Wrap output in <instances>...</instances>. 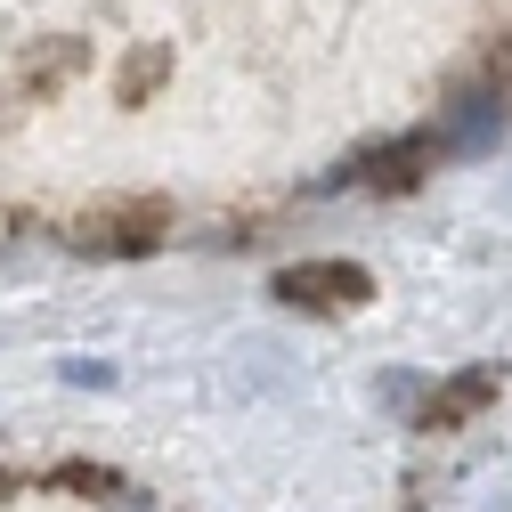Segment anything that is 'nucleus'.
I'll use <instances>...</instances> for the list:
<instances>
[{
	"mask_svg": "<svg viewBox=\"0 0 512 512\" xmlns=\"http://www.w3.org/2000/svg\"><path fill=\"white\" fill-rule=\"evenodd\" d=\"M269 293L293 301V309H350V301L374 293V277H366L358 261H301V269H277Z\"/></svg>",
	"mask_w": 512,
	"mask_h": 512,
	"instance_id": "1",
	"label": "nucleus"
},
{
	"mask_svg": "<svg viewBox=\"0 0 512 512\" xmlns=\"http://www.w3.org/2000/svg\"><path fill=\"white\" fill-rule=\"evenodd\" d=\"M496 131H504V106H496L488 90H472V98L456 106V122L439 131V147H447V155H488V147H496Z\"/></svg>",
	"mask_w": 512,
	"mask_h": 512,
	"instance_id": "2",
	"label": "nucleus"
},
{
	"mask_svg": "<svg viewBox=\"0 0 512 512\" xmlns=\"http://www.w3.org/2000/svg\"><path fill=\"white\" fill-rule=\"evenodd\" d=\"M488 391H496V366H472V374H456V382H447V391L431 399V415H423V423H456V415H464L472 399H488Z\"/></svg>",
	"mask_w": 512,
	"mask_h": 512,
	"instance_id": "3",
	"label": "nucleus"
}]
</instances>
